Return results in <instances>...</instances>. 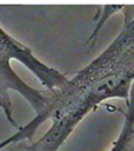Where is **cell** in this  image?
Here are the masks:
<instances>
[{
	"label": "cell",
	"mask_w": 134,
	"mask_h": 151,
	"mask_svg": "<svg viewBox=\"0 0 134 151\" xmlns=\"http://www.w3.org/2000/svg\"><path fill=\"white\" fill-rule=\"evenodd\" d=\"M134 83V17L127 13L116 38L95 59L80 70L68 83L51 92L46 110L0 142V151L11 144L33 140L39 126L47 119L51 127L36 142L25 145L26 151H59L79 123L102 101L110 98L129 104Z\"/></svg>",
	"instance_id": "1"
},
{
	"label": "cell",
	"mask_w": 134,
	"mask_h": 151,
	"mask_svg": "<svg viewBox=\"0 0 134 151\" xmlns=\"http://www.w3.org/2000/svg\"><path fill=\"white\" fill-rule=\"evenodd\" d=\"M68 80L0 26V96L11 99L9 91H15L38 116L48 106L51 92L63 87Z\"/></svg>",
	"instance_id": "2"
},
{
	"label": "cell",
	"mask_w": 134,
	"mask_h": 151,
	"mask_svg": "<svg viewBox=\"0 0 134 151\" xmlns=\"http://www.w3.org/2000/svg\"><path fill=\"white\" fill-rule=\"evenodd\" d=\"M134 147V83L130 88L129 104L125 113V122L121 132L109 151H133Z\"/></svg>",
	"instance_id": "3"
},
{
	"label": "cell",
	"mask_w": 134,
	"mask_h": 151,
	"mask_svg": "<svg viewBox=\"0 0 134 151\" xmlns=\"http://www.w3.org/2000/svg\"><path fill=\"white\" fill-rule=\"evenodd\" d=\"M123 8H125V5H105L103 7H101V8L99 9V12H98V15L94 17V19L98 20V22H96V25H95V27H94L92 34H91L89 38L87 39L86 44H91L93 40H95L96 37H98V34H99V32H100V29L102 28L103 24H105L113 14H115L116 12H119V11H121V9H123Z\"/></svg>",
	"instance_id": "4"
},
{
	"label": "cell",
	"mask_w": 134,
	"mask_h": 151,
	"mask_svg": "<svg viewBox=\"0 0 134 151\" xmlns=\"http://www.w3.org/2000/svg\"><path fill=\"white\" fill-rule=\"evenodd\" d=\"M0 109H2V111H4V113H5V116H6L7 120H8V123L13 127H15L16 130H19L20 127L18 126L15 119L13 118V105H12V100L11 99H7V98H5L2 96H0Z\"/></svg>",
	"instance_id": "5"
},
{
	"label": "cell",
	"mask_w": 134,
	"mask_h": 151,
	"mask_svg": "<svg viewBox=\"0 0 134 151\" xmlns=\"http://www.w3.org/2000/svg\"><path fill=\"white\" fill-rule=\"evenodd\" d=\"M133 151H134V147H133Z\"/></svg>",
	"instance_id": "6"
}]
</instances>
